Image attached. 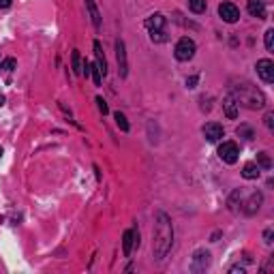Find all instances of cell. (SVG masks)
Here are the masks:
<instances>
[{
  "instance_id": "6",
  "label": "cell",
  "mask_w": 274,
  "mask_h": 274,
  "mask_svg": "<svg viewBox=\"0 0 274 274\" xmlns=\"http://www.w3.org/2000/svg\"><path fill=\"white\" fill-rule=\"evenodd\" d=\"M201 133H204V137L210 143H217L223 139V135H225V129L219 125V122H208V125H204V129H201Z\"/></svg>"
},
{
  "instance_id": "24",
  "label": "cell",
  "mask_w": 274,
  "mask_h": 274,
  "mask_svg": "<svg viewBox=\"0 0 274 274\" xmlns=\"http://www.w3.org/2000/svg\"><path fill=\"white\" fill-rule=\"evenodd\" d=\"M266 49H268V51L274 49V30H272V28L266 32Z\"/></svg>"
},
{
  "instance_id": "7",
  "label": "cell",
  "mask_w": 274,
  "mask_h": 274,
  "mask_svg": "<svg viewBox=\"0 0 274 274\" xmlns=\"http://www.w3.org/2000/svg\"><path fill=\"white\" fill-rule=\"evenodd\" d=\"M257 75L262 77V82L272 84L274 82V62L264 58V60H257Z\"/></svg>"
},
{
  "instance_id": "26",
  "label": "cell",
  "mask_w": 274,
  "mask_h": 274,
  "mask_svg": "<svg viewBox=\"0 0 274 274\" xmlns=\"http://www.w3.org/2000/svg\"><path fill=\"white\" fill-rule=\"evenodd\" d=\"M15 67H17L15 58H6V60L2 62V69H6V71H15Z\"/></svg>"
},
{
  "instance_id": "23",
  "label": "cell",
  "mask_w": 274,
  "mask_h": 274,
  "mask_svg": "<svg viewBox=\"0 0 274 274\" xmlns=\"http://www.w3.org/2000/svg\"><path fill=\"white\" fill-rule=\"evenodd\" d=\"M240 137H244V139H253V129L251 127H246V125H242V127H238V131H236Z\"/></svg>"
},
{
  "instance_id": "29",
  "label": "cell",
  "mask_w": 274,
  "mask_h": 274,
  "mask_svg": "<svg viewBox=\"0 0 274 274\" xmlns=\"http://www.w3.org/2000/svg\"><path fill=\"white\" fill-rule=\"evenodd\" d=\"M96 103H99V109H101V112H103V114H107V112H109V109H107V103H105V101H103V99H101V96H99V99H96Z\"/></svg>"
},
{
  "instance_id": "2",
  "label": "cell",
  "mask_w": 274,
  "mask_h": 274,
  "mask_svg": "<svg viewBox=\"0 0 274 274\" xmlns=\"http://www.w3.org/2000/svg\"><path fill=\"white\" fill-rule=\"evenodd\" d=\"M231 96L236 99L238 105H244L249 109H262L266 105V96L262 90H257L255 86H251V84H240V86L233 88Z\"/></svg>"
},
{
  "instance_id": "10",
  "label": "cell",
  "mask_w": 274,
  "mask_h": 274,
  "mask_svg": "<svg viewBox=\"0 0 274 274\" xmlns=\"http://www.w3.org/2000/svg\"><path fill=\"white\" fill-rule=\"evenodd\" d=\"M262 201H264V195L259 193V191H255V193H253L251 197H249V201L244 204V208H242L244 214H249V217H253V214H255V212L259 210V208H262Z\"/></svg>"
},
{
  "instance_id": "22",
  "label": "cell",
  "mask_w": 274,
  "mask_h": 274,
  "mask_svg": "<svg viewBox=\"0 0 274 274\" xmlns=\"http://www.w3.org/2000/svg\"><path fill=\"white\" fill-rule=\"evenodd\" d=\"M238 199H242V195H240V191H233L231 197H229V201H227L231 212H238Z\"/></svg>"
},
{
  "instance_id": "30",
  "label": "cell",
  "mask_w": 274,
  "mask_h": 274,
  "mask_svg": "<svg viewBox=\"0 0 274 274\" xmlns=\"http://www.w3.org/2000/svg\"><path fill=\"white\" fill-rule=\"evenodd\" d=\"M264 238H266V242L270 244V242H272V229H266V231H264Z\"/></svg>"
},
{
  "instance_id": "1",
  "label": "cell",
  "mask_w": 274,
  "mask_h": 274,
  "mask_svg": "<svg viewBox=\"0 0 274 274\" xmlns=\"http://www.w3.org/2000/svg\"><path fill=\"white\" fill-rule=\"evenodd\" d=\"M174 244V225L165 212H156L154 219V240H152V255L154 259H165Z\"/></svg>"
},
{
  "instance_id": "31",
  "label": "cell",
  "mask_w": 274,
  "mask_h": 274,
  "mask_svg": "<svg viewBox=\"0 0 274 274\" xmlns=\"http://www.w3.org/2000/svg\"><path fill=\"white\" fill-rule=\"evenodd\" d=\"M13 0H0V9H9Z\"/></svg>"
},
{
  "instance_id": "20",
  "label": "cell",
  "mask_w": 274,
  "mask_h": 274,
  "mask_svg": "<svg viewBox=\"0 0 274 274\" xmlns=\"http://www.w3.org/2000/svg\"><path fill=\"white\" fill-rule=\"evenodd\" d=\"M257 165L264 169H272V159L268 156V152H259L257 154Z\"/></svg>"
},
{
  "instance_id": "34",
  "label": "cell",
  "mask_w": 274,
  "mask_h": 274,
  "mask_svg": "<svg viewBox=\"0 0 274 274\" xmlns=\"http://www.w3.org/2000/svg\"><path fill=\"white\" fill-rule=\"evenodd\" d=\"M0 156H2V148H0Z\"/></svg>"
},
{
  "instance_id": "17",
  "label": "cell",
  "mask_w": 274,
  "mask_h": 274,
  "mask_svg": "<svg viewBox=\"0 0 274 274\" xmlns=\"http://www.w3.org/2000/svg\"><path fill=\"white\" fill-rule=\"evenodd\" d=\"M122 253H125V257H131V253H133V229H127L125 236H122Z\"/></svg>"
},
{
  "instance_id": "28",
  "label": "cell",
  "mask_w": 274,
  "mask_h": 274,
  "mask_svg": "<svg viewBox=\"0 0 274 274\" xmlns=\"http://www.w3.org/2000/svg\"><path fill=\"white\" fill-rule=\"evenodd\" d=\"M197 80H199L197 75H191V77L186 80V88H195V84H197Z\"/></svg>"
},
{
  "instance_id": "11",
  "label": "cell",
  "mask_w": 274,
  "mask_h": 274,
  "mask_svg": "<svg viewBox=\"0 0 274 274\" xmlns=\"http://www.w3.org/2000/svg\"><path fill=\"white\" fill-rule=\"evenodd\" d=\"M94 58H96V69H99V73L101 77H105L107 75V60H105V54H103V49H101V43L99 41H94Z\"/></svg>"
},
{
  "instance_id": "8",
  "label": "cell",
  "mask_w": 274,
  "mask_h": 274,
  "mask_svg": "<svg viewBox=\"0 0 274 274\" xmlns=\"http://www.w3.org/2000/svg\"><path fill=\"white\" fill-rule=\"evenodd\" d=\"M116 58H118L120 77H127V73H129V62H127V47H125V41H122V39H118V41H116Z\"/></svg>"
},
{
  "instance_id": "33",
  "label": "cell",
  "mask_w": 274,
  "mask_h": 274,
  "mask_svg": "<svg viewBox=\"0 0 274 274\" xmlns=\"http://www.w3.org/2000/svg\"><path fill=\"white\" fill-rule=\"evenodd\" d=\"M2 105H4V96L0 94V107H2Z\"/></svg>"
},
{
  "instance_id": "4",
  "label": "cell",
  "mask_w": 274,
  "mask_h": 274,
  "mask_svg": "<svg viewBox=\"0 0 274 274\" xmlns=\"http://www.w3.org/2000/svg\"><path fill=\"white\" fill-rule=\"evenodd\" d=\"M238 156H240V148L236 141H223L219 146V159L227 163V165H233L238 161Z\"/></svg>"
},
{
  "instance_id": "21",
  "label": "cell",
  "mask_w": 274,
  "mask_h": 274,
  "mask_svg": "<svg viewBox=\"0 0 274 274\" xmlns=\"http://www.w3.org/2000/svg\"><path fill=\"white\" fill-rule=\"evenodd\" d=\"M114 118H116V125H118L120 129H122V131H129V129H131V127H129V120H127V116L125 114H120V112H116L114 114Z\"/></svg>"
},
{
  "instance_id": "5",
  "label": "cell",
  "mask_w": 274,
  "mask_h": 274,
  "mask_svg": "<svg viewBox=\"0 0 274 274\" xmlns=\"http://www.w3.org/2000/svg\"><path fill=\"white\" fill-rule=\"evenodd\" d=\"M219 15L227 24H236L238 19H240V9L233 2H223V4L219 6Z\"/></svg>"
},
{
  "instance_id": "25",
  "label": "cell",
  "mask_w": 274,
  "mask_h": 274,
  "mask_svg": "<svg viewBox=\"0 0 274 274\" xmlns=\"http://www.w3.org/2000/svg\"><path fill=\"white\" fill-rule=\"evenodd\" d=\"M150 39H152L154 43H163L167 37H165V32H163V30H156V32H150Z\"/></svg>"
},
{
  "instance_id": "19",
  "label": "cell",
  "mask_w": 274,
  "mask_h": 274,
  "mask_svg": "<svg viewBox=\"0 0 274 274\" xmlns=\"http://www.w3.org/2000/svg\"><path fill=\"white\" fill-rule=\"evenodd\" d=\"M188 9L193 13H197V15H201V13L206 11V0H188Z\"/></svg>"
},
{
  "instance_id": "9",
  "label": "cell",
  "mask_w": 274,
  "mask_h": 274,
  "mask_svg": "<svg viewBox=\"0 0 274 274\" xmlns=\"http://www.w3.org/2000/svg\"><path fill=\"white\" fill-rule=\"evenodd\" d=\"M208 266H210V253H208V251H195L191 270L193 272H204Z\"/></svg>"
},
{
  "instance_id": "3",
  "label": "cell",
  "mask_w": 274,
  "mask_h": 274,
  "mask_svg": "<svg viewBox=\"0 0 274 274\" xmlns=\"http://www.w3.org/2000/svg\"><path fill=\"white\" fill-rule=\"evenodd\" d=\"M195 49H197V45H195L193 39L182 37L180 41L176 43L174 56H176V60H180V62H188V60H191V58L195 56Z\"/></svg>"
},
{
  "instance_id": "32",
  "label": "cell",
  "mask_w": 274,
  "mask_h": 274,
  "mask_svg": "<svg viewBox=\"0 0 274 274\" xmlns=\"http://www.w3.org/2000/svg\"><path fill=\"white\" fill-rule=\"evenodd\" d=\"M244 274V268H238V266H233V268H229V274Z\"/></svg>"
},
{
  "instance_id": "15",
  "label": "cell",
  "mask_w": 274,
  "mask_h": 274,
  "mask_svg": "<svg viewBox=\"0 0 274 274\" xmlns=\"http://www.w3.org/2000/svg\"><path fill=\"white\" fill-rule=\"evenodd\" d=\"M86 9H88L90 19H92V26H94L96 30H99L101 28V13H99V9H96L94 0H86Z\"/></svg>"
},
{
  "instance_id": "13",
  "label": "cell",
  "mask_w": 274,
  "mask_h": 274,
  "mask_svg": "<svg viewBox=\"0 0 274 274\" xmlns=\"http://www.w3.org/2000/svg\"><path fill=\"white\" fill-rule=\"evenodd\" d=\"M246 9H249L251 15L257 17V19H264L266 17V4H264V0H249V2H246Z\"/></svg>"
},
{
  "instance_id": "12",
  "label": "cell",
  "mask_w": 274,
  "mask_h": 274,
  "mask_svg": "<svg viewBox=\"0 0 274 274\" xmlns=\"http://www.w3.org/2000/svg\"><path fill=\"white\" fill-rule=\"evenodd\" d=\"M143 26L150 30V32H156V30H163L165 28V17L161 15V13H154V15L146 17V22H143Z\"/></svg>"
},
{
  "instance_id": "16",
  "label": "cell",
  "mask_w": 274,
  "mask_h": 274,
  "mask_svg": "<svg viewBox=\"0 0 274 274\" xmlns=\"http://www.w3.org/2000/svg\"><path fill=\"white\" fill-rule=\"evenodd\" d=\"M259 165L257 163H246V165L242 167V178H246V180H255V178H259Z\"/></svg>"
},
{
  "instance_id": "14",
  "label": "cell",
  "mask_w": 274,
  "mask_h": 274,
  "mask_svg": "<svg viewBox=\"0 0 274 274\" xmlns=\"http://www.w3.org/2000/svg\"><path fill=\"white\" fill-rule=\"evenodd\" d=\"M223 109H225V116L229 120L238 118V103H236V99H233L231 94H227L225 99H223Z\"/></svg>"
},
{
  "instance_id": "18",
  "label": "cell",
  "mask_w": 274,
  "mask_h": 274,
  "mask_svg": "<svg viewBox=\"0 0 274 274\" xmlns=\"http://www.w3.org/2000/svg\"><path fill=\"white\" fill-rule=\"evenodd\" d=\"M71 67H73V73L75 75H82V56H80V51H73V56H71Z\"/></svg>"
},
{
  "instance_id": "35",
  "label": "cell",
  "mask_w": 274,
  "mask_h": 274,
  "mask_svg": "<svg viewBox=\"0 0 274 274\" xmlns=\"http://www.w3.org/2000/svg\"><path fill=\"white\" fill-rule=\"evenodd\" d=\"M0 69H2V62H0Z\"/></svg>"
},
{
  "instance_id": "27",
  "label": "cell",
  "mask_w": 274,
  "mask_h": 274,
  "mask_svg": "<svg viewBox=\"0 0 274 274\" xmlns=\"http://www.w3.org/2000/svg\"><path fill=\"white\" fill-rule=\"evenodd\" d=\"M264 122H266V127H268L270 131H272V129H274V112H268V114H266Z\"/></svg>"
}]
</instances>
